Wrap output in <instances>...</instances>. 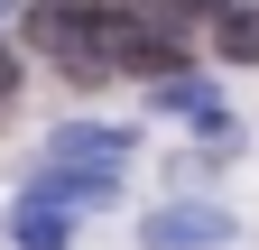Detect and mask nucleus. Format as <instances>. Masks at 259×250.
I'll return each instance as SVG.
<instances>
[{"instance_id": "8", "label": "nucleus", "mask_w": 259, "mask_h": 250, "mask_svg": "<svg viewBox=\"0 0 259 250\" xmlns=\"http://www.w3.org/2000/svg\"><path fill=\"white\" fill-rule=\"evenodd\" d=\"M157 10H185V19H222V0H157Z\"/></svg>"}, {"instance_id": "1", "label": "nucleus", "mask_w": 259, "mask_h": 250, "mask_svg": "<svg viewBox=\"0 0 259 250\" xmlns=\"http://www.w3.org/2000/svg\"><path fill=\"white\" fill-rule=\"evenodd\" d=\"M28 37L56 47L74 74H102V65H111V10H56V0H47V10L28 19Z\"/></svg>"}, {"instance_id": "7", "label": "nucleus", "mask_w": 259, "mask_h": 250, "mask_svg": "<svg viewBox=\"0 0 259 250\" xmlns=\"http://www.w3.org/2000/svg\"><path fill=\"white\" fill-rule=\"evenodd\" d=\"M157 102H167V111H194V120L213 111V102H204V84H194V74H157Z\"/></svg>"}, {"instance_id": "5", "label": "nucleus", "mask_w": 259, "mask_h": 250, "mask_svg": "<svg viewBox=\"0 0 259 250\" xmlns=\"http://www.w3.org/2000/svg\"><path fill=\"white\" fill-rule=\"evenodd\" d=\"M56 158H130V130H120V120H65Z\"/></svg>"}, {"instance_id": "3", "label": "nucleus", "mask_w": 259, "mask_h": 250, "mask_svg": "<svg viewBox=\"0 0 259 250\" xmlns=\"http://www.w3.org/2000/svg\"><path fill=\"white\" fill-rule=\"evenodd\" d=\"M28 204H65V213L93 204V213H102V204H120V176L111 167H93V176L83 167H37V176H28Z\"/></svg>"}, {"instance_id": "9", "label": "nucleus", "mask_w": 259, "mask_h": 250, "mask_svg": "<svg viewBox=\"0 0 259 250\" xmlns=\"http://www.w3.org/2000/svg\"><path fill=\"white\" fill-rule=\"evenodd\" d=\"M10 93H19V56L0 47V102H10Z\"/></svg>"}, {"instance_id": "2", "label": "nucleus", "mask_w": 259, "mask_h": 250, "mask_svg": "<svg viewBox=\"0 0 259 250\" xmlns=\"http://www.w3.org/2000/svg\"><path fill=\"white\" fill-rule=\"evenodd\" d=\"M148 250H222V241H241V223L222 204H157L148 223H139Z\"/></svg>"}, {"instance_id": "4", "label": "nucleus", "mask_w": 259, "mask_h": 250, "mask_svg": "<svg viewBox=\"0 0 259 250\" xmlns=\"http://www.w3.org/2000/svg\"><path fill=\"white\" fill-rule=\"evenodd\" d=\"M10 241L19 250H65L74 223H65V204H10Z\"/></svg>"}, {"instance_id": "6", "label": "nucleus", "mask_w": 259, "mask_h": 250, "mask_svg": "<svg viewBox=\"0 0 259 250\" xmlns=\"http://www.w3.org/2000/svg\"><path fill=\"white\" fill-rule=\"evenodd\" d=\"M213 47L232 56V65H259V10H222L213 19Z\"/></svg>"}]
</instances>
